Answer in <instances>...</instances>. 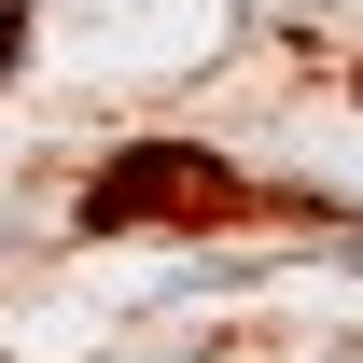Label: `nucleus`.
Returning a JSON list of instances; mask_svg holds the SVG:
<instances>
[{
    "instance_id": "nucleus-1",
    "label": "nucleus",
    "mask_w": 363,
    "mask_h": 363,
    "mask_svg": "<svg viewBox=\"0 0 363 363\" xmlns=\"http://www.w3.org/2000/svg\"><path fill=\"white\" fill-rule=\"evenodd\" d=\"M238 210H279V196L252 168H224V154H196V140H126V154H98V182L70 196L84 238H126V224H238Z\"/></svg>"
}]
</instances>
